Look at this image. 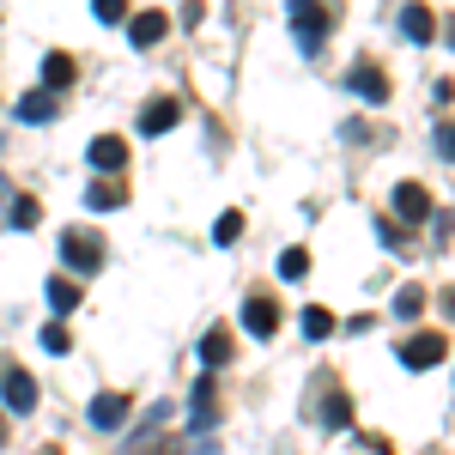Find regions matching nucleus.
Wrapping results in <instances>:
<instances>
[{
	"label": "nucleus",
	"instance_id": "nucleus-1",
	"mask_svg": "<svg viewBox=\"0 0 455 455\" xmlns=\"http://www.w3.org/2000/svg\"><path fill=\"white\" fill-rule=\"evenodd\" d=\"M285 12H291L298 49H304V55H322V43H328V6H322V0H285Z\"/></svg>",
	"mask_w": 455,
	"mask_h": 455
},
{
	"label": "nucleus",
	"instance_id": "nucleus-2",
	"mask_svg": "<svg viewBox=\"0 0 455 455\" xmlns=\"http://www.w3.org/2000/svg\"><path fill=\"white\" fill-rule=\"evenodd\" d=\"M0 395H6V413H31V407H36L31 371H19L12 358H0Z\"/></svg>",
	"mask_w": 455,
	"mask_h": 455
},
{
	"label": "nucleus",
	"instance_id": "nucleus-3",
	"mask_svg": "<svg viewBox=\"0 0 455 455\" xmlns=\"http://www.w3.org/2000/svg\"><path fill=\"white\" fill-rule=\"evenodd\" d=\"M61 261L79 267V274H98V267H104V243H98L92 231H68V237H61Z\"/></svg>",
	"mask_w": 455,
	"mask_h": 455
},
{
	"label": "nucleus",
	"instance_id": "nucleus-4",
	"mask_svg": "<svg viewBox=\"0 0 455 455\" xmlns=\"http://www.w3.org/2000/svg\"><path fill=\"white\" fill-rule=\"evenodd\" d=\"M85 425H92V431H122V425H128V395H116V388L92 395V407H85Z\"/></svg>",
	"mask_w": 455,
	"mask_h": 455
},
{
	"label": "nucleus",
	"instance_id": "nucleus-5",
	"mask_svg": "<svg viewBox=\"0 0 455 455\" xmlns=\"http://www.w3.org/2000/svg\"><path fill=\"white\" fill-rule=\"evenodd\" d=\"M443 352H450L443 334H413V340H401V364L407 371H431V364H443Z\"/></svg>",
	"mask_w": 455,
	"mask_h": 455
},
{
	"label": "nucleus",
	"instance_id": "nucleus-6",
	"mask_svg": "<svg viewBox=\"0 0 455 455\" xmlns=\"http://www.w3.org/2000/svg\"><path fill=\"white\" fill-rule=\"evenodd\" d=\"M188 413H195V431H212V425H219V377H201V383H195Z\"/></svg>",
	"mask_w": 455,
	"mask_h": 455
},
{
	"label": "nucleus",
	"instance_id": "nucleus-7",
	"mask_svg": "<svg viewBox=\"0 0 455 455\" xmlns=\"http://www.w3.org/2000/svg\"><path fill=\"white\" fill-rule=\"evenodd\" d=\"M243 328L255 340H274V328H280V304L274 298H249L243 304Z\"/></svg>",
	"mask_w": 455,
	"mask_h": 455
},
{
	"label": "nucleus",
	"instance_id": "nucleus-8",
	"mask_svg": "<svg viewBox=\"0 0 455 455\" xmlns=\"http://www.w3.org/2000/svg\"><path fill=\"white\" fill-rule=\"evenodd\" d=\"M347 85L358 92V98H371V104H388V79H383L377 61H358V68L347 73Z\"/></svg>",
	"mask_w": 455,
	"mask_h": 455
},
{
	"label": "nucleus",
	"instance_id": "nucleus-9",
	"mask_svg": "<svg viewBox=\"0 0 455 455\" xmlns=\"http://www.w3.org/2000/svg\"><path fill=\"white\" fill-rule=\"evenodd\" d=\"M85 158H92V171H122L128 164V140L122 134H98V140L85 146Z\"/></svg>",
	"mask_w": 455,
	"mask_h": 455
},
{
	"label": "nucleus",
	"instance_id": "nucleus-10",
	"mask_svg": "<svg viewBox=\"0 0 455 455\" xmlns=\"http://www.w3.org/2000/svg\"><path fill=\"white\" fill-rule=\"evenodd\" d=\"M395 212H401V225H425L431 219V195H425L419 182H401L395 188Z\"/></svg>",
	"mask_w": 455,
	"mask_h": 455
},
{
	"label": "nucleus",
	"instance_id": "nucleus-11",
	"mask_svg": "<svg viewBox=\"0 0 455 455\" xmlns=\"http://www.w3.org/2000/svg\"><path fill=\"white\" fill-rule=\"evenodd\" d=\"M128 36H134V49H158V43L171 36V19H164V12H134V19H128Z\"/></svg>",
	"mask_w": 455,
	"mask_h": 455
},
{
	"label": "nucleus",
	"instance_id": "nucleus-12",
	"mask_svg": "<svg viewBox=\"0 0 455 455\" xmlns=\"http://www.w3.org/2000/svg\"><path fill=\"white\" fill-rule=\"evenodd\" d=\"M176 122H182V104H176V98H152V104L140 109V134H171Z\"/></svg>",
	"mask_w": 455,
	"mask_h": 455
},
{
	"label": "nucleus",
	"instance_id": "nucleus-13",
	"mask_svg": "<svg viewBox=\"0 0 455 455\" xmlns=\"http://www.w3.org/2000/svg\"><path fill=\"white\" fill-rule=\"evenodd\" d=\"M85 207L92 212H116V207H128V182H92V188H85Z\"/></svg>",
	"mask_w": 455,
	"mask_h": 455
},
{
	"label": "nucleus",
	"instance_id": "nucleus-14",
	"mask_svg": "<svg viewBox=\"0 0 455 455\" xmlns=\"http://www.w3.org/2000/svg\"><path fill=\"white\" fill-rule=\"evenodd\" d=\"M73 55H61V49H55V55H43V92H55V98H61V92H68L73 85Z\"/></svg>",
	"mask_w": 455,
	"mask_h": 455
},
{
	"label": "nucleus",
	"instance_id": "nucleus-15",
	"mask_svg": "<svg viewBox=\"0 0 455 455\" xmlns=\"http://www.w3.org/2000/svg\"><path fill=\"white\" fill-rule=\"evenodd\" d=\"M61 116V98L55 92H25L19 98V122H55Z\"/></svg>",
	"mask_w": 455,
	"mask_h": 455
},
{
	"label": "nucleus",
	"instance_id": "nucleus-16",
	"mask_svg": "<svg viewBox=\"0 0 455 455\" xmlns=\"http://www.w3.org/2000/svg\"><path fill=\"white\" fill-rule=\"evenodd\" d=\"M322 425H328V431H347L352 425V395L347 388H328V395H322Z\"/></svg>",
	"mask_w": 455,
	"mask_h": 455
},
{
	"label": "nucleus",
	"instance_id": "nucleus-17",
	"mask_svg": "<svg viewBox=\"0 0 455 455\" xmlns=\"http://www.w3.org/2000/svg\"><path fill=\"white\" fill-rule=\"evenodd\" d=\"M431 31H437V19L425 12L419 0H413V6H401V36H407V43H431Z\"/></svg>",
	"mask_w": 455,
	"mask_h": 455
},
{
	"label": "nucleus",
	"instance_id": "nucleus-18",
	"mask_svg": "<svg viewBox=\"0 0 455 455\" xmlns=\"http://www.w3.org/2000/svg\"><path fill=\"white\" fill-rule=\"evenodd\" d=\"M171 413H176L171 401H158V407H152V413H146V425H140V431H134V437H128V455H140L146 443H152V437H158V431H164V419H171Z\"/></svg>",
	"mask_w": 455,
	"mask_h": 455
},
{
	"label": "nucleus",
	"instance_id": "nucleus-19",
	"mask_svg": "<svg viewBox=\"0 0 455 455\" xmlns=\"http://www.w3.org/2000/svg\"><path fill=\"white\" fill-rule=\"evenodd\" d=\"M201 364H207V371H219V364H231V334H225V328H212V334H201Z\"/></svg>",
	"mask_w": 455,
	"mask_h": 455
},
{
	"label": "nucleus",
	"instance_id": "nucleus-20",
	"mask_svg": "<svg viewBox=\"0 0 455 455\" xmlns=\"http://www.w3.org/2000/svg\"><path fill=\"white\" fill-rule=\"evenodd\" d=\"M36 219H43L36 195H12V207H6V225H12V231H31Z\"/></svg>",
	"mask_w": 455,
	"mask_h": 455
},
{
	"label": "nucleus",
	"instance_id": "nucleus-21",
	"mask_svg": "<svg viewBox=\"0 0 455 455\" xmlns=\"http://www.w3.org/2000/svg\"><path fill=\"white\" fill-rule=\"evenodd\" d=\"M43 291H49V310H55V315L79 310V280H49Z\"/></svg>",
	"mask_w": 455,
	"mask_h": 455
},
{
	"label": "nucleus",
	"instance_id": "nucleus-22",
	"mask_svg": "<svg viewBox=\"0 0 455 455\" xmlns=\"http://www.w3.org/2000/svg\"><path fill=\"white\" fill-rule=\"evenodd\" d=\"M237 237H243V212H237V207H231V212H219V219H212V243H219V249H231Z\"/></svg>",
	"mask_w": 455,
	"mask_h": 455
},
{
	"label": "nucleus",
	"instance_id": "nucleus-23",
	"mask_svg": "<svg viewBox=\"0 0 455 455\" xmlns=\"http://www.w3.org/2000/svg\"><path fill=\"white\" fill-rule=\"evenodd\" d=\"M419 310H425V291H419V285H401V291H395V315H401V322H413Z\"/></svg>",
	"mask_w": 455,
	"mask_h": 455
},
{
	"label": "nucleus",
	"instance_id": "nucleus-24",
	"mask_svg": "<svg viewBox=\"0 0 455 455\" xmlns=\"http://www.w3.org/2000/svg\"><path fill=\"white\" fill-rule=\"evenodd\" d=\"M334 328H340V322H334V315L322 310V304H310V310H304V334H310V340H322V334H334Z\"/></svg>",
	"mask_w": 455,
	"mask_h": 455
},
{
	"label": "nucleus",
	"instance_id": "nucleus-25",
	"mask_svg": "<svg viewBox=\"0 0 455 455\" xmlns=\"http://www.w3.org/2000/svg\"><path fill=\"white\" fill-rule=\"evenodd\" d=\"M310 274V249H285L280 255V280H304Z\"/></svg>",
	"mask_w": 455,
	"mask_h": 455
},
{
	"label": "nucleus",
	"instance_id": "nucleus-26",
	"mask_svg": "<svg viewBox=\"0 0 455 455\" xmlns=\"http://www.w3.org/2000/svg\"><path fill=\"white\" fill-rule=\"evenodd\" d=\"M68 347H73V334L61 328V322H49V328H43V352H55V358H61Z\"/></svg>",
	"mask_w": 455,
	"mask_h": 455
},
{
	"label": "nucleus",
	"instance_id": "nucleus-27",
	"mask_svg": "<svg viewBox=\"0 0 455 455\" xmlns=\"http://www.w3.org/2000/svg\"><path fill=\"white\" fill-rule=\"evenodd\" d=\"M377 237H383V249H407V231H401V219H377Z\"/></svg>",
	"mask_w": 455,
	"mask_h": 455
},
{
	"label": "nucleus",
	"instance_id": "nucleus-28",
	"mask_svg": "<svg viewBox=\"0 0 455 455\" xmlns=\"http://www.w3.org/2000/svg\"><path fill=\"white\" fill-rule=\"evenodd\" d=\"M431 146H437V158H450V164H455V122H437Z\"/></svg>",
	"mask_w": 455,
	"mask_h": 455
},
{
	"label": "nucleus",
	"instance_id": "nucleus-29",
	"mask_svg": "<svg viewBox=\"0 0 455 455\" xmlns=\"http://www.w3.org/2000/svg\"><path fill=\"white\" fill-rule=\"evenodd\" d=\"M122 12H128V0H92V19H98V25H116Z\"/></svg>",
	"mask_w": 455,
	"mask_h": 455
},
{
	"label": "nucleus",
	"instance_id": "nucleus-30",
	"mask_svg": "<svg viewBox=\"0 0 455 455\" xmlns=\"http://www.w3.org/2000/svg\"><path fill=\"white\" fill-rule=\"evenodd\" d=\"M443 315H455V291H443Z\"/></svg>",
	"mask_w": 455,
	"mask_h": 455
},
{
	"label": "nucleus",
	"instance_id": "nucleus-31",
	"mask_svg": "<svg viewBox=\"0 0 455 455\" xmlns=\"http://www.w3.org/2000/svg\"><path fill=\"white\" fill-rule=\"evenodd\" d=\"M443 31H450V36H443V43H450V49H455V19H450V25H443Z\"/></svg>",
	"mask_w": 455,
	"mask_h": 455
},
{
	"label": "nucleus",
	"instance_id": "nucleus-32",
	"mask_svg": "<svg viewBox=\"0 0 455 455\" xmlns=\"http://www.w3.org/2000/svg\"><path fill=\"white\" fill-rule=\"evenodd\" d=\"M158 455H176V443H164V450H158Z\"/></svg>",
	"mask_w": 455,
	"mask_h": 455
},
{
	"label": "nucleus",
	"instance_id": "nucleus-33",
	"mask_svg": "<svg viewBox=\"0 0 455 455\" xmlns=\"http://www.w3.org/2000/svg\"><path fill=\"white\" fill-rule=\"evenodd\" d=\"M0 443H6V419H0Z\"/></svg>",
	"mask_w": 455,
	"mask_h": 455
}]
</instances>
